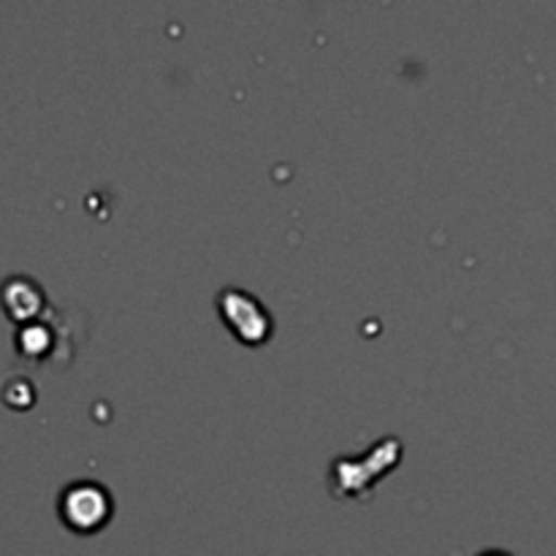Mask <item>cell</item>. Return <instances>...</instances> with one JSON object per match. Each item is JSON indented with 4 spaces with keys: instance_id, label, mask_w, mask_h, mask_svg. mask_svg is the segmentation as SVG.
Returning a JSON list of instances; mask_svg holds the SVG:
<instances>
[{
    "instance_id": "obj_1",
    "label": "cell",
    "mask_w": 556,
    "mask_h": 556,
    "mask_svg": "<svg viewBox=\"0 0 556 556\" xmlns=\"http://www.w3.org/2000/svg\"><path fill=\"white\" fill-rule=\"evenodd\" d=\"M402 456V443L394 438H386L369 448V454H362L358 459L340 456L331 465V489L337 497H369L372 483L380 481V476L394 470Z\"/></svg>"
},
{
    "instance_id": "obj_2",
    "label": "cell",
    "mask_w": 556,
    "mask_h": 556,
    "mask_svg": "<svg viewBox=\"0 0 556 556\" xmlns=\"http://www.w3.org/2000/svg\"><path fill=\"white\" fill-rule=\"evenodd\" d=\"M217 313L220 320L228 326L233 337L244 345H264L271 337V315L253 293L242 291V288H226L217 296Z\"/></svg>"
},
{
    "instance_id": "obj_3",
    "label": "cell",
    "mask_w": 556,
    "mask_h": 556,
    "mask_svg": "<svg viewBox=\"0 0 556 556\" xmlns=\"http://www.w3.org/2000/svg\"><path fill=\"white\" fill-rule=\"evenodd\" d=\"M60 519L79 535H92L112 519V494L96 481H76L60 494Z\"/></svg>"
},
{
    "instance_id": "obj_4",
    "label": "cell",
    "mask_w": 556,
    "mask_h": 556,
    "mask_svg": "<svg viewBox=\"0 0 556 556\" xmlns=\"http://www.w3.org/2000/svg\"><path fill=\"white\" fill-rule=\"evenodd\" d=\"M0 302L16 324L25 326L33 324V318L43 309V291L30 277H9L0 286Z\"/></svg>"
},
{
    "instance_id": "obj_5",
    "label": "cell",
    "mask_w": 556,
    "mask_h": 556,
    "mask_svg": "<svg viewBox=\"0 0 556 556\" xmlns=\"http://www.w3.org/2000/svg\"><path fill=\"white\" fill-rule=\"evenodd\" d=\"M16 345H20V353L30 358H41L43 353L52 351V334L43 324H25L22 331L16 334Z\"/></svg>"
},
{
    "instance_id": "obj_6",
    "label": "cell",
    "mask_w": 556,
    "mask_h": 556,
    "mask_svg": "<svg viewBox=\"0 0 556 556\" xmlns=\"http://www.w3.org/2000/svg\"><path fill=\"white\" fill-rule=\"evenodd\" d=\"M481 556H510V554H505V552H486V554H481Z\"/></svg>"
}]
</instances>
